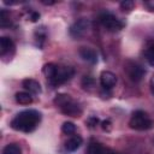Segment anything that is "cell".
<instances>
[{"label": "cell", "instance_id": "obj_1", "mask_svg": "<svg viewBox=\"0 0 154 154\" xmlns=\"http://www.w3.org/2000/svg\"><path fill=\"white\" fill-rule=\"evenodd\" d=\"M41 113L36 109H24L17 113L11 120V128L20 132H31L34 131L41 122Z\"/></svg>", "mask_w": 154, "mask_h": 154}, {"label": "cell", "instance_id": "obj_2", "mask_svg": "<svg viewBox=\"0 0 154 154\" xmlns=\"http://www.w3.org/2000/svg\"><path fill=\"white\" fill-rule=\"evenodd\" d=\"M54 105L59 107L60 112L64 113L65 116L78 118L82 114V108L78 103H76L72 97L67 94H58L54 97Z\"/></svg>", "mask_w": 154, "mask_h": 154}, {"label": "cell", "instance_id": "obj_3", "mask_svg": "<svg viewBox=\"0 0 154 154\" xmlns=\"http://www.w3.org/2000/svg\"><path fill=\"white\" fill-rule=\"evenodd\" d=\"M129 125L134 130L144 131V130H148L153 126V122H152V119H150V117L148 116L147 112L137 109L132 113V116L129 120Z\"/></svg>", "mask_w": 154, "mask_h": 154}, {"label": "cell", "instance_id": "obj_4", "mask_svg": "<svg viewBox=\"0 0 154 154\" xmlns=\"http://www.w3.org/2000/svg\"><path fill=\"white\" fill-rule=\"evenodd\" d=\"M99 20H100V24L107 31H111V32L120 31L124 26V23L120 19H118L114 14H112L111 12H102L99 16Z\"/></svg>", "mask_w": 154, "mask_h": 154}, {"label": "cell", "instance_id": "obj_5", "mask_svg": "<svg viewBox=\"0 0 154 154\" xmlns=\"http://www.w3.org/2000/svg\"><path fill=\"white\" fill-rule=\"evenodd\" d=\"M75 75V70L71 66H58L57 72L54 77L48 81L53 87H58L60 84H64L65 82L70 81Z\"/></svg>", "mask_w": 154, "mask_h": 154}, {"label": "cell", "instance_id": "obj_6", "mask_svg": "<svg viewBox=\"0 0 154 154\" xmlns=\"http://www.w3.org/2000/svg\"><path fill=\"white\" fill-rule=\"evenodd\" d=\"M124 70L126 71L129 78L132 82H140L144 77V75H146L144 67L141 64H138L137 61H132V60H128L125 63Z\"/></svg>", "mask_w": 154, "mask_h": 154}, {"label": "cell", "instance_id": "obj_7", "mask_svg": "<svg viewBox=\"0 0 154 154\" xmlns=\"http://www.w3.org/2000/svg\"><path fill=\"white\" fill-rule=\"evenodd\" d=\"M90 20L88 18H79L78 20H76L71 26H70V36L73 38H81L83 37L88 30L90 29Z\"/></svg>", "mask_w": 154, "mask_h": 154}, {"label": "cell", "instance_id": "obj_8", "mask_svg": "<svg viewBox=\"0 0 154 154\" xmlns=\"http://www.w3.org/2000/svg\"><path fill=\"white\" fill-rule=\"evenodd\" d=\"M85 154H117V153L114 150H112L111 148L103 146L100 142L90 141V143L88 144Z\"/></svg>", "mask_w": 154, "mask_h": 154}, {"label": "cell", "instance_id": "obj_9", "mask_svg": "<svg viewBox=\"0 0 154 154\" xmlns=\"http://www.w3.org/2000/svg\"><path fill=\"white\" fill-rule=\"evenodd\" d=\"M117 83V76L111 71H102L100 73V84L103 89L109 90Z\"/></svg>", "mask_w": 154, "mask_h": 154}, {"label": "cell", "instance_id": "obj_10", "mask_svg": "<svg viewBox=\"0 0 154 154\" xmlns=\"http://www.w3.org/2000/svg\"><path fill=\"white\" fill-rule=\"evenodd\" d=\"M13 52H14L13 41L7 36L0 37V55L4 58L6 55H11Z\"/></svg>", "mask_w": 154, "mask_h": 154}, {"label": "cell", "instance_id": "obj_11", "mask_svg": "<svg viewBox=\"0 0 154 154\" xmlns=\"http://www.w3.org/2000/svg\"><path fill=\"white\" fill-rule=\"evenodd\" d=\"M79 57L90 64H96L97 63V53L94 48L90 47H81L79 49Z\"/></svg>", "mask_w": 154, "mask_h": 154}, {"label": "cell", "instance_id": "obj_12", "mask_svg": "<svg viewBox=\"0 0 154 154\" xmlns=\"http://www.w3.org/2000/svg\"><path fill=\"white\" fill-rule=\"evenodd\" d=\"M83 143V138L79 135H72L66 142H65V150L69 153L76 152Z\"/></svg>", "mask_w": 154, "mask_h": 154}, {"label": "cell", "instance_id": "obj_13", "mask_svg": "<svg viewBox=\"0 0 154 154\" xmlns=\"http://www.w3.org/2000/svg\"><path fill=\"white\" fill-rule=\"evenodd\" d=\"M22 84H23V88H24L28 93H30V94H36V95H37V94H40V93L42 91L40 83H38L37 81L32 79V78H26V79H24V81L22 82Z\"/></svg>", "mask_w": 154, "mask_h": 154}, {"label": "cell", "instance_id": "obj_14", "mask_svg": "<svg viewBox=\"0 0 154 154\" xmlns=\"http://www.w3.org/2000/svg\"><path fill=\"white\" fill-rule=\"evenodd\" d=\"M16 101L19 105H30L32 102V96L28 91H19L16 94Z\"/></svg>", "mask_w": 154, "mask_h": 154}, {"label": "cell", "instance_id": "obj_15", "mask_svg": "<svg viewBox=\"0 0 154 154\" xmlns=\"http://www.w3.org/2000/svg\"><path fill=\"white\" fill-rule=\"evenodd\" d=\"M57 69H58V65H55V64H53V63H48V64H45V65H43L42 72H43V75L47 77V79L51 81V79L54 77V75H55V72H57Z\"/></svg>", "mask_w": 154, "mask_h": 154}, {"label": "cell", "instance_id": "obj_16", "mask_svg": "<svg viewBox=\"0 0 154 154\" xmlns=\"http://www.w3.org/2000/svg\"><path fill=\"white\" fill-rule=\"evenodd\" d=\"M1 154H22V150L17 143H8L4 147Z\"/></svg>", "mask_w": 154, "mask_h": 154}, {"label": "cell", "instance_id": "obj_17", "mask_svg": "<svg viewBox=\"0 0 154 154\" xmlns=\"http://www.w3.org/2000/svg\"><path fill=\"white\" fill-rule=\"evenodd\" d=\"M144 58L150 66H154V43L147 47L144 51Z\"/></svg>", "mask_w": 154, "mask_h": 154}, {"label": "cell", "instance_id": "obj_18", "mask_svg": "<svg viewBox=\"0 0 154 154\" xmlns=\"http://www.w3.org/2000/svg\"><path fill=\"white\" fill-rule=\"evenodd\" d=\"M61 131L65 135H75V132H76V125L72 122H65L61 125Z\"/></svg>", "mask_w": 154, "mask_h": 154}, {"label": "cell", "instance_id": "obj_19", "mask_svg": "<svg viewBox=\"0 0 154 154\" xmlns=\"http://www.w3.org/2000/svg\"><path fill=\"white\" fill-rule=\"evenodd\" d=\"M94 84H95V81L93 77L90 76H84L83 79H82V87L85 89V90H90L94 88Z\"/></svg>", "mask_w": 154, "mask_h": 154}, {"label": "cell", "instance_id": "obj_20", "mask_svg": "<svg viewBox=\"0 0 154 154\" xmlns=\"http://www.w3.org/2000/svg\"><path fill=\"white\" fill-rule=\"evenodd\" d=\"M134 6H135V2L131 1V0H125V1H122L120 2V7L124 11H130V10L134 8Z\"/></svg>", "mask_w": 154, "mask_h": 154}, {"label": "cell", "instance_id": "obj_21", "mask_svg": "<svg viewBox=\"0 0 154 154\" xmlns=\"http://www.w3.org/2000/svg\"><path fill=\"white\" fill-rule=\"evenodd\" d=\"M97 123H99V118H97V117H95V116L89 117V118H88V120H87V124H88L90 128H95Z\"/></svg>", "mask_w": 154, "mask_h": 154}, {"label": "cell", "instance_id": "obj_22", "mask_svg": "<svg viewBox=\"0 0 154 154\" xmlns=\"http://www.w3.org/2000/svg\"><path fill=\"white\" fill-rule=\"evenodd\" d=\"M101 126H102V129H103L105 131H109V130H111V122H109V120H103V122L101 123Z\"/></svg>", "mask_w": 154, "mask_h": 154}, {"label": "cell", "instance_id": "obj_23", "mask_svg": "<svg viewBox=\"0 0 154 154\" xmlns=\"http://www.w3.org/2000/svg\"><path fill=\"white\" fill-rule=\"evenodd\" d=\"M144 6H147L150 11H154V0H149V1H144Z\"/></svg>", "mask_w": 154, "mask_h": 154}, {"label": "cell", "instance_id": "obj_24", "mask_svg": "<svg viewBox=\"0 0 154 154\" xmlns=\"http://www.w3.org/2000/svg\"><path fill=\"white\" fill-rule=\"evenodd\" d=\"M38 18H40V13H38V12H32L31 16H30V19H31L32 22H36Z\"/></svg>", "mask_w": 154, "mask_h": 154}, {"label": "cell", "instance_id": "obj_25", "mask_svg": "<svg viewBox=\"0 0 154 154\" xmlns=\"http://www.w3.org/2000/svg\"><path fill=\"white\" fill-rule=\"evenodd\" d=\"M149 85H150V93H152V95L154 96V75H153L152 78H150V83H149Z\"/></svg>", "mask_w": 154, "mask_h": 154}, {"label": "cell", "instance_id": "obj_26", "mask_svg": "<svg viewBox=\"0 0 154 154\" xmlns=\"http://www.w3.org/2000/svg\"><path fill=\"white\" fill-rule=\"evenodd\" d=\"M41 2H42L43 5H54V4H55L54 1H45V0H42Z\"/></svg>", "mask_w": 154, "mask_h": 154}]
</instances>
